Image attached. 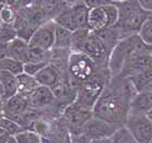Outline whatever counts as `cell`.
Segmentation results:
<instances>
[{
    "instance_id": "d6a6232c",
    "label": "cell",
    "mask_w": 152,
    "mask_h": 143,
    "mask_svg": "<svg viewBox=\"0 0 152 143\" xmlns=\"http://www.w3.org/2000/svg\"><path fill=\"white\" fill-rule=\"evenodd\" d=\"M89 143H112V139H111V138L95 139V140H89Z\"/></svg>"
},
{
    "instance_id": "f35d334b",
    "label": "cell",
    "mask_w": 152,
    "mask_h": 143,
    "mask_svg": "<svg viewBox=\"0 0 152 143\" xmlns=\"http://www.w3.org/2000/svg\"><path fill=\"white\" fill-rule=\"evenodd\" d=\"M148 91H151V92H152V83H151V85L149 86V89H148Z\"/></svg>"
},
{
    "instance_id": "5b68a950",
    "label": "cell",
    "mask_w": 152,
    "mask_h": 143,
    "mask_svg": "<svg viewBox=\"0 0 152 143\" xmlns=\"http://www.w3.org/2000/svg\"><path fill=\"white\" fill-rule=\"evenodd\" d=\"M99 69L100 67L87 55L78 51H72L69 59L67 73L71 82L76 89L80 84L91 79Z\"/></svg>"
},
{
    "instance_id": "1f68e13d",
    "label": "cell",
    "mask_w": 152,
    "mask_h": 143,
    "mask_svg": "<svg viewBox=\"0 0 152 143\" xmlns=\"http://www.w3.org/2000/svg\"><path fill=\"white\" fill-rule=\"evenodd\" d=\"M11 137L12 136L9 132H7L4 129H2V128L0 127V143H7L11 139Z\"/></svg>"
},
{
    "instance_id": "83f0119b",
    "label": "cell",
    "mask_w": 152,
    "mask_h": 143,
    "mask_svg": "<svg viewBox=\"0 0 152 143\" xmlns=\"http://www.w3.org/2000/svg\"><path fill=\"white\" fill-rule=\"evenodd\" d=\"M47 64V62H26V64H24V67H23V73L35 78L36 74L41 69H44Z\"/></svg>"
},
{
    "instance_id": "ab89813d",
    "label": "cell",
    "mask_w": 152,
    "mask_h": 143,
    "mask_svg": "<svg viewBox=\"0 0 152 143\" xmlns=\"http://www.w3.org/2000/svg\"><path fill=\"white\" fill-rule=\"evenodd\" d=\"M1 105H2V103H1V102H0V106H1Z\"/></svg>"
},
{
    "instance_id": "836d02e7",
    "label": "cell",
    "mask_w": 152,
    "mask_h": 143,
    "mask_svg": "<svg viewBox=\"0 0 152 143\" xmlns=\"http://www.w3.org/2000/svg\"><path fill=\"white\" fill-rule=\"evenodd\" d=\"M3 101H4V89H3L1 81H0V102L2 103Z\"/></svg>"
},
{
    "instance_id": "30bf717a",
    "label": "cell",
    "mask_w": 152,
    "mask_h": 143,
    "mask_svg": "<svg viewBox=\"0 0 152 143\" xmlns=\"http://www.w3.org/2000/svg\"><path fill=\"white\" fill-rule=\"evenodd\" d=\"M117 129L118 128L114 127L113 124H109V122L102 120L100 118L95 117L92 115V117L85 124L82 134L85 136L88 140L102 139V138H111Z\"/></svg>"
},
{
    "instance_id": "ac0fdd59",
    "label": "cell",
    "mask_w": 152,
    "mask_h": 143,
    "mask_svg": "<svg viewBox=\"0 0 152 143\" xmlns=\"http://www.w3.org/2000/svg\"><path fill=\"white\" fill-rule=\"evenodd\" d=\"M72 46H73V32L64 29L62 26L57 25L53 48L72 50Z\"/></svg>"
},
{
    "instance_id": "8fae6325",
    "label": "cell",
    "mask_w": 152,
    "mask_h": 143,
    "mask_svg": "<svg viewBox=\"0 0 152 143\" xmlns=\"http://www.w3.org/2000/svg\"><path fill=\"white\" fill-rule=\"evenodd\" d=\"M29 109L27 99L24 96L15 95L11 99L2 102V115L4 117L20 122L23 115Z\"/></svg>"
},
{
    "instance_id": "7c38bea8",
    "label": "cell",
    "mask_w": 152,
    "mask_h": 143,
    "mask_svg": "<svg viewBox=\"0 0 152 143\" xmlns=\"http://www.w3.org/2000/svg\"><path fill=\"white\" fill-rule=\"evenodd\" d=\"M27 102L31 109L36 111H42L53 104L54 96L49 87L39 85L27 97Z\"/></svg>"
},
{
    "instance_id": "4fadbf2b",
    "label": "cell",
    "mask_w": 152,
    "mask_h": 143,
    "mask_svg": "<svg viewBox=\"0 0 152 143\" xmlns=\"http://www.w3.org/2000/svg\"><path fill=\"white\" fill-rule=\"evenodd\" d=\"M108 1H104L101 6H96L89 8L88 19H87V29L92 33L99 32L104 29L110 27L107 11L104 9V4Z\"/></svg>"
},
{
    "instance_id": "603a6c76",
    "label": "cell",
    "mask_w": 152,
    "mask_h": 143,
    "mask_svg": "<svg viewBox=\"0 0 152 143\" xmlns=\"http://www.w3.org/2000/svg\"><path fill=\"white\" fill-rule=\"evenodd\" d=\"M14 138L18 143H42V139L37 132L27 129L21 131Z\"/></svg>"
},
{
    "instance_id": "e575fe53",
    "label": "cell",
    "mask_w": 152,
    "mask_h": 143,
    "mask_svg": "<svg viewBox=\"0 0 152 143\" xmlns=\"http://www.w3.org/2000/svg\"><path fill=\"white\" fill-rule=\"evenodd\" d=\"M7 143H18V142H16L15 138H14V137H11V139H10V140L8 141Z\"/></svg>"
},
{
    "instance_id": "e0dca14e",
    "label": "cell",
    "mask_w": 152,
    "mask_h": 143,
    "mask_svg": "<svg viewBox=\"0 0 152 143\" xmlns=\"http://www.w3.org/2000/svg\"><path fill=\"white\" fill-rule=\"evenodd\" d=\"M38 86L39 84L34 76H27L25 73L18 76V94L19 95L27 99Z\"/></svg>"
},
{
    "instance_id": "484cf974",
    "label": "cell",
    "mask_w": 152,
    "mask_h": 143,
    "mask_svg": "<svg viewBox=\"0 0 152 143\" xmlns=\"http://www.w3.org/2000/svg\"><path fill=\"white\" fill-rule=\"evenodd\" d=\"M112 143H137L125 127L118 128L111 137Z\"/></svg>"
},
{
    "instance_id": "d590c367",
    "label": "cell",
    "mask_w": 152,
    "mask_h": 143,
    "mask_svg": "<svg viewBox=\"0 0 152 143\" xmlns=\"http://www.w3.org/2000/svg\"><path fill=\"white\" fill-rule=\"evenodd\" d=\"M2 4H3V2H0V10H1ZM1 29H2V22H1V19H0V31H1Z\"/></svg>"
},
{
    "instance_id": "8d00e7d4",
    "label": "cell",
    "mask_w": 152,
    "mask_h": 143,
    "mask_svg": "<svg viewBox=\"0 0 152 143\" xmlns=\"http://www.w3.org/2000/svg\"><path fill=\"white\" fill-rule=\"evenodd\" d=\"M147 116H148V118H149L150 120H151V121H152V108H151V110H150V111H149V114L147 115Z\"/></svg>"
},
{
    "instance_id": "d4e9b609",
    "label": "cell",
    "mask_w": 152,
    "mask_h": 143,
    "mask_svg": "<svg viewBox=\"0 0 152 143\" xmlns=\"http://www.w3.org/2000/svg\"><path fill=\"white\" fill-rule=\"evenodd\" d=\"M49 60V51H45L29 46L27 62H47Z\"/></svg>"
},
{
    "instance_id": "4316f807",
    "label": "cell",
    "mask_w": 152,
    "mask_h": 143,
    "mask_svg": "<svg viewBox=\"0 0 152 143\" xmlns=\"http://www.w3.org/2000/svg\"><path fill=\"white\" fill-rule=\"evenodd\" d=\"M18 37L14 25H4L2 24V29L0 31V43L1 44H9L10 41Z\"/></svg>"
},
{
    "instance_id": "5bb4252c",
    "label": "cell",
    "mask_w": 152,
    "mask_h": 143,
    "mask_svg": "<svg viewBox=\"0 0 152 143\" xmlns=\"http://www.w3.org/2000/svg\"><path fill=\"white\" fill-rule=\"evenodd\" d=\"M152 108V92H137L130 101L129 115H148Z\"/></svg>"
},
{
    "instance_id": "9a60e30c",
    "label": "cell",
    "mask_w": 152,
    "mask_h": 143,
    "mask_svg": "<svg viewBox=\"0 0 152 143\" xmlns=\"http://www.w3.org/2000/svg\"><path fill=\"white\" fill-rule=\"evenodd\" d=\"M69 74V73H67ZM65 74V76H67ZM63 74L58 70L57 68L53 67L52 64H48L44 69H41L39 72L35 76V79L37 81V83L40 86H45V87H53L62 78Z\"/></svg>"
},
{
    "instance_id": "ffe728a7",
    "label": "cell",
    "mask_w": 152,
    "mask_h": 143,
    "mask_svg": "<svg viewBox=\"0 0 152 143\" xmlns=\"http://www.w3.org/2000/svg\"><path fill=\"white\" fill-rule=\"evenodd\" d=\"M18 18V11L9 2L3 1V4L0 10V19L4 25H14Z\"/></svg>"
},
{
    "instance_id": "44dd1931",
    "label": "cell",
    "mask_w": 152,
    "mask_h": 143,
    "mask_svg": "<svg viewBox=\"0 0 152 143\" xmlns=\"http://www.w3.org/2000/svg\"><path fill=\"white\" fill-rule=\"evenodd\" d=\"M23 67H24V64L22 62L14 60L10 57L0 61V71L1 72L12 73L16 76L23 73Z\"/></svg>"
},
{
    "instance_id": "6da1fadb",
    "label": "cell",
    "mask_w": 152,
    "mask_h": 143,
    "mask_svg": "<svg viewBox=\"0 0 152 143\" xmlns=\"http://www.w3.org/2000/svg\"><path fill=\"white\" fill-rule=\"evenodd\" d=\"M136 93L128 79L111 78L92 108V115L114 127H124L129 116L130 101Z\"/></svg>"
},
{
    "instance_id": "277c9868",
    "label": "cell",
    "mask_w": 152,
    "mask_h": 143,
    "mask_svg": "<svg viewBox=\"0 0 152 143\" xmlns=\"http://www.w3.org/2000/svg\"><path fill=\"white\" fill-rule=\"evenodd\" d=\"M111 79L108 68H100L95 76L77 87L75 104L79 107L92 111L105 85Z\"/></svg>"
},
{
    "instance_id": "cb8c5ba5",
    "label": "cell",
    "mask_w": 152,
    "mask_h": 143,
    "mask_svg": "<svg viewBox=\"0 0 152 143\" xmlns=\"http://www.w3.org/2000/svg\"><path fill=\"white\" fill-rule=\"evenodd\" d=\"M0 127L2 128V129H4L7 132H9L12 137H15L16 134L20 133L21 131L25 130V129H24L21 124H18L16 121L12 120V119H10V118L4 117V116H2V117L0 118Z\"/></svg>"
},
{
    "instance_id": "f1b7e54d",
    "label": "cell",
    "mask_w": 152,
    "mask_h": 143,
    "mask_svg": "<svg viewBox=\"0 0 152 143\" xmlns=\"http://www.w3.org/2000/svg\"><path fill=\"white\" fill-rule=\"evenodd\" d=\"M71 143H89V140L83 134L71 136Z\"/></svg>"
},
{
    "instance_id": "7402d4cb",
    "label": "cell",
    "mask_w": 152,
    "mask_h": 143,
    "mask_svg": "<svg viewBox=\"0 0 152 143\" xmlns=\"http://www.w3.org/2000/svg\"><path fill=\"white\" fill-rule=\"evenodd\" d=\"M137 35L147 46L152 48V14H150L148 19L143 22Z\"/></svg>"
},
{
    "instance_id": "ba28073f",
    "label": "cell",
    "mask_w": 152,
    "mask_h": 143,
    "mask_svg": "<svg viewBox=\"0 0 152 143\" xmlns=\"http://www.w3.org/2000/svg\"><path fill=\"white\" fill-rule=\"evenodd\" d=\"M124 127L137 143H152V121L146 115H129Z\"/></svg>"
},
{
    "instance_id": "3957f363",
    "label": "cell",
    "mask_w": 152,
    "mask_h": 143,
    "mask_svg": "<svg viewBox=\"0 0 152 143\" xmlns=\"http://www.w3.org/2000/svg\"><path fill=\"white\" fill-rule=\"evenodd\" d=\"M118 9V21L115 25L121 39L138 34L150 13L140 7L139 1H114Z\"/></svg>"
},
{
    "instance_id": "9c48e42d",
    "label": "cell",
    "mask_w": 152,
    "mask_h": 143,
    "mask_svg": "<svg viewBox=\"0 0 152 143\" xmlns=\"http://www.w3.org/2000/svg\"><path fill=\"white\" fill-rule=\"evenodd\" d=\"M56 27L57 24L53 20L42 23L41 25L38 26L32 37L29 38V46L45 51H50L54 46Z\"/></svg>"
},
{
    "instance_id": "4dcf8cb0",
    "label": "cell",
    "mask_w": 152,
    "mask_h": 143,
    "mask_svg": "<svg viewBox=\"0 0 152 143\" xmlns=\"http://www.w3.org/2000/svg\"><path fill=\"white\" fill-rule=\"evenodd\" d=\"M139 4L145 11H147L148 13L152 14V0H143V1H139Z\"/></svg>"
},
{
    "instance_id": "f546056e",
    "label": "cell",
    "mask_w": 152,
    "mask_h": 143,
    "mask_svg": "<svg viewBox=\"0 0 152 143\" xmlns=\"http://www.w3.org/2000/svg\"><path fill=\"white\" fill-rule=\"evenodd\" d=\"M9 57V49L8 44H1L0 43V61Z\"/></svg>"
},
{
    "instance_id": "7a4b0ae2",
    "label": "cell",
    "mask_w": 152,
    "mask_h": 143,
    "mask_svg": "<svg viewBox=\"0 0 152 143\" xmlns=\"http://www.w3.org/2000/svg\"><path fill=\"white\" fill-rule=\"evenodd\" d=\"M145 53H152V48L147 46L137 34L121 39L109 57L108 69L111 78H117L129 61Z\"/></svg>"
},
{
    "instance_id": "8992f818",
    "label": "cell",
    "mask_w": 152,
    "mask_h": 143,
    "mask_svg": "<svg viewBox=\"0 0 152 143\" xmlns=\"http://www.w3.org/2000/svg\"><path fill=\"white\" fill-rule=\"evenodd\" d=\"M73 51H78L90 57L100 68H108L109 57L111 50L96 33H90L89 36Z\"/></svg>"
},
{
    "instance_id": "d6986e66",
    "label": "cell",
    "mask_w": 152,
    "mask_h": 143,
    "mask_svg": "<svg viewBox=\"0 0 152 143\" xmlns=\"http://www.w3.org/2000/svg\"><path fill=\"white\" fill-rule=\"evenodd\" d=\"M0 81L4 89V101L18 95V76L12 73L0 71Z\"/></svg>"
},
{
    "instance_id": "74e56055",
    "label": "cell",
    "mask_w": 152,
    "mask_h": 143,
    "mask_svg": "<svg viewBox=\"0 0 152 143\" xmlns=\"http://www.w3.org/2000/svg\"><path fill=\"white\" fill-rule=\"evenodd\" d=\"M2 116H3V115H2V105H1V106H0V118L2 117Z\"/></svg>"
},
{
    "instance_id": "52a82bcc",
    "label": "cell",
    "mask_w": 152,
    "mask_h": 143,
    "mask_svg": "<svg viewBox=\"0 0 152 143\" xmlns=\"http://www.w3.org/2000/svg\"><path fill=\"white\" fill-rule=\"evenodd\" d=\"M91 117L92 111L84 109L73 103L64 108L60 116V119L66 127L71 136H78L82 134L85 124Z\"/></svg>"
},
{
    "instance_id": "2e32d148",
    "label": "cell",
    "mask_w": 152,
    "mask_h": 143,
    "mask_svg": "<svg viewBox=\"0 0 152 143\" xmlns=\"http://www.w3.org/2000/svg\"><path fill=\"white\" fill-rule=\"evenodd\" d=\"M9 49V57L16 61L22 62L23 64L27 62L28 59L29 44L27 41H24L22 38L16 37L8 44Z\"/></svg>"
}]
</instances>
